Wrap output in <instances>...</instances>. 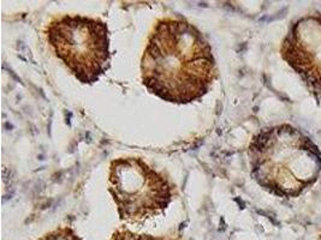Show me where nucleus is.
I'll return each mask as SVG.
<instances>
[{
	"mask_svg": "<svg viewBox=\"0 0 321 240\" xmlns=\"http://www.w3.org/2000/svg\"><path fill=\"white\" fill-rule=\"evenodd\" d=\"M141 77L144 86L164 101H196L208 93L217 77L211 45L191 23L160 19L143 52Z\"/></svg>",
	"mask_w": 321,
	"mask_h": 240,
	"instance_id": "nucleus-1",
	"label": "nucleus"
},
{
	"mask_svg": "<svg viewBox=\"0 0 321 240\" xmlns=\"http://www.w3.org/2000/svg\"><path fill=\"white\" fill-rule=\"evenodd\" d=\"M256 183L278 197H298L321 173V153L298 129L283 124L256 133L248 149Z\"/></svg>",
	"mask_w": 321,
	"mask_h": 240,
	"instance_id": "nucleus-2",
	"label": "nucleus"
},
{
	"mask_svg": "<svg viewBox=\"0 0 321 240\" xmlns=\"http://www.w3.org/2000/svg\"><path fill=\"white\" fill-rule=\"evenodd\" d=\"M45 34L55 56L81 83L93 84L109 69V36L104 20L64 15L52 19Z\"/></svg>",
	"mask_w": 321,
	"mask_h": 240,
	"instance_id": "nucleus-3",
	"label": "nucleus"
},
{
	"mask_svg": "<svg viewBox=\"0 0 321 240\" xmlns=\"http://www.w3.org/2000/svg\"><path fill=\"white\" fill-rule=\"evenodd\" d=\"M108 191L122 221L136 223L160 215L173 198V186L140 157H119L109 165Z\"/></svg>",
	"mask_w": 321,
	"mask_h": 240,
	"instance_id": "nucleus-4",
	"label": "nucleus"
},
{
	"mask_svg": "<svg viewBox=\"0 0 321 240\" xmlns=\"http://www.w3.org/2000/svg\"><path fill=\"white\" fill-rule=\"evenodd\" d=\"M281 58L315 93H321V13L304 16L291 25Z\"/></svg>",
	"mask_w": 321,
	"mask_h": 240,
	"instance_id": "nucleus-5",
	"label": "nucleus"
},
{
	"mask_svg": "<svg viewBox=\"0 0 321 240\" xmlns=\"http://www.w3.org/2000/svg\"><path fill=\"white\" fill-rule=\"evenodd\" d=\"M109 240H176V239H166V238H160V236H153L149 234H138L126 228H120V229H117L111 235Z\"/></svg>",
	"mask_w": 321,
	"mask_h": 240,
	"instance_id": "nucleus-6",
	"label": "nucleus"
},
{
	"mask_svg": "<svg viewBox=\"0 0 321 240\" xmlns=\"http://www.w3.org/2000/svg\"><path fill=\"white\" fill-rule=\"evenodd\" d=\"M37 240H82V239L71 227L64 226L45 234Z\"/></svg>",
	"mask_w": 321,
	"mask_h": 240,
	"instance_id": "nucleus-7",
	"label": "nucleus"
},
{
	"mask_svg": "<svg viewBox=\"0 0 321 240\" xmlns=\"http://www.w3.org/2000/svg\"><path fill=\"white\" fill-rule=\"evenodd\" d=\"M319 240H321V235H320V238H319Z\"/></svg>",
	"mask_w": 321,
	"mask_h": 240,
	"instance_id": "nucleus-8",
	"label": "nucleus"
}]
</instances>
